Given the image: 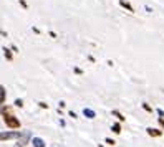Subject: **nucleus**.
Instances as JSON below:
<instances>
[{
	"label": "nucleus",
	"instance_id": "20e7f679",
	"mask_svg": "<svg viewBox=\"0 0 164 147\" xmlns=\"http://www.w3.org/2000/svg\"><path fill=\"white\" fill-rule=\"evenodd\" d=\"M32 144H33V147H45V141L40 137H33L32 139Z\"/></svg>",
	"mask_w": 164,
	"mask_h": 147
},
{
	"label": "nucleus",
	"instance_id": "7ed1b4c3",
	"mask_svg": "<svg viewBox=\"0 0 164 147\" xmlns=\"http://www.w3.org/2000/svg\"><path fill=\"white\" fill-rule=\"evenodd\" d=\"M20 136L18 131H9V132H0V141H9V139H17Z\"/></svg>",
	"mask_w": 164,
	"mask_h": 147
},
{
	"label": "nucleus",
	"instance_id": "6e6552de",
	"mask_svg": "<svg viewBox=\"0 0 164 147\" xmlns=\"http://www.w3.org/2000/svg\"><path fill=\"white\" fill-rule=\"evenodd\" d=\"M119 5H121V7H124L126 10H129V12H134V9L131 7V4H128L126 0H119Z\"/></svg>",
	"mask_w": 164,
	"mask_h": 147
},
{
	"label": "nucleus",
	"instance_id": "1a4fd4ad",
	"mask_svg": "<svg viewBox=\"0 0 164 147\" xmlns=\"http://www.w3.org/2000/svg\"><path fill=\"white\" fill-rule=\"evenodd\" d=\"M111 131H113L114 134H119V132H121V126H119V124H113Z\"/></svg>",
	"mask_w": 164,
	"mask_h": 147
},
{
	"label": "nucleus",
	"instance_id": "f3484780",
	"mask_svg": "<svg viewBox=\"0 0 164 147\" xmlns=\"http://www.w3.org/2000/svg\"><path fill=\"white\" fill-rule=\"evenodd\" d=\"M159 124H161V126H163V127H164V119H163V118H161V119H159Z\"/></svg>",
	"mask_w": 164,
	"mask_h": 147
},
{
	"label": "nucleus",
	"instance_id": "a211bd4d",
	"mask_svg": "<svg viewBox=\"0 0 164 147\" xmlns=\"http://www.w3.org/2000/svg\"><path fill=\"white\" fill-rule=\"evenodd\" d=\"M100 147H103V146H100Z\"/></svg>",
	"mask_w": 164,
	"mask_h": 147
},
{
	"label": "nucleus",
	"instance_id": "f03ea898",
	"mask_svg": "<svg viewBox=\"0 0 164 147\" xmlns=\"http://www.w3.org/2000/svg\"><path fill=\"white\" fill-rule=\"evenodd\" d=\"M30 137H32V132L30 131H27V132H20V136H18V142L15 147H25L27 144H28Z\"/></svg>",
	"mask_w": 164,
	"mask_h": 147
},
{
	"label": "nucleus",
	"instance_id": "9b49d317",
	"mask_svg": "<svg viewBox=\"0 0 164 147\" xmlns=\"http://www.w3.org/2000/svg\"><path fill=\"white\" fill-rule=\"evenodd\" d=\"M113 116H116V118L119 119V121H124V118H123V114L118 113V111H113Z\"/></svg>",
	"mask_w": 164,
	"mask_h": 147
},
{
	"label": "nucleus",
	"instance_id": "f8f14e48",
	"mask_svg": "<svg viewBox=\"0 0 164 147\" xmlns=\"http://www.w3.org/2000/svg\"><path fill=\"white\" fill-rule=\"evenodd\" d=\"M143 108L147 111V113H151V111H152V109H151V106H149V104H146V103H144V104H143Z\"/></svg>",
	"mask_w": 164,
	"mask_h": 147
},
{
	"label": "nucleus",
	"instance_id": "2eb2a0df",
	"mask_svg": "<svg viewBox=\"0 0 164 147\" xmlns=\"http://www.w3.org/2000/svg\"><path fill=\"white\" fill-rule=\"evenodd\" d=\"M20 5L23 7V9H27V2H25V0H20Z\"/></svg>",
	"mask_w": 164,
	"mask_h": 147
},
{
	"label": "nucleus",
	"instance_id": "423d86ee",
	"mask_svg": "<svg viewBox=\"0 0 164 147\" xmlns=\"http://www.w3.org/2000/svg\"><path fill=\"white\" fill-rule=\"evenodd\" d=\"M83 114H85L88 119H95V118H96V113H95V111H91V109H88V108L83 111Z\"/></svg>",
	"mask_w": 164,
	"mask_h": 147
},
{
	"label": "nucleus",
	"instance_id": "4468645a",
	"mask_svg": "<svg viewBox=\"0 0 164 147\" xmlns=\"http://www.w3.org/2000/svg\"><path fill=\"white\" fill-rule=\"evenodd\" d=\"M106 142H108L109 146H114V141H113V139H106Z\"/></svg>",
	"mask_w": 164,
	"mask_h": 147
},
{
	"label": "nucleus",
	"instance_id": "dca6fc26",
	"mask_svg": "<svg viewBox=\"0 0 164 147\" xmlns=\"http://www.w3.org/2000/svg\"><path fill=\"white\" fill-rule=\"evenodd\" d=\"M157 114H159L161 118H163V116H164V111H163V109H157Z\"/></svg>",
	"mask_w": 164,
	"mask_h": 147
},
{
	"label": "nucleus",
	"instance_id": "0eeeda50",
	"mask_svg": "<svg viewBox=\"0 0 164 147\" xmlns=\"http://www.w3.org/2000/svg\"><path fill=\"white\" fill-rule=\"evenodd\" d=\"M147 134L152 136V137H159V136H161V131H159V129H152V127H149V129H147Z\"/></svg>",
	"mask_w": 164,
	"mask_h": 147
},
{
	"label": "nucleus",
	"instance_id": "9d476101",
	"mask_svg": "<svg viewBox=\"0 0 164 147\" xmlns=\"http://www.w3.org/2000/svg\"><path fill=\"white\" fill-rule=\"evenodd\" d=\"M4 51H5V58H7V60L10 61V60L13 58V56H12V53H10V50H9V48H4Z\"/></svg>",
	"mask_w": 164,
	"mask_h": 147
},
{
	"label": "nucleus",
	"instance_id": "f257e3e1",
	"mask_svg": "<svg viewBox=\"0 0 164 147\" xmlns=\"http://www.w3.org/2000/svg\"><path fill=\"white\" fill-rule=\"evenodd\" d=\"M4 119H5V124L10 127V129H18V127L22 126L20 124V121H18L13 114H9V116H4Z\"/></svg>",
	"mask_w": 164,
	"mask_h": 147
},
{
	"label": "nucleus",
	"instance_id": "39448f33",
	"mask_svg": "<svg viewBox=\"0 0 164 147\" xmlns=\"http://www.w3.org/2000/svg\"><path fill=\"white\" fill-rule=\"evenodd\" d=\"M5 98H7V93H5V88L0 86V106L5 104Z\"/></svg>",
	"mask_w": 164,
	"mask_h": 147
},
{
	"label": "nucleus",
	"instance_id": "ddd939ff",
	"mask_svg": "<svg viewBox=\"0 0 164 147\" xmlns=\"http://www.w3.org/2000/svg\"><path fill=\"white\" fill-rule=\"evenodd\" d=\"M15 106H18V108H22V106H23V101H22V99H17V101H15Z\"/></svg>",
	"mask_w": 164,
	"mask_h": 147
}]
</instances>
